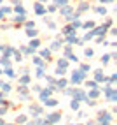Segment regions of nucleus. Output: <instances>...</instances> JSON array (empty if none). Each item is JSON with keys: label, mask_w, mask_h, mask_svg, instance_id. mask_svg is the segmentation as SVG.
<instances>
[{"label": "nucleus", "mask_w": 117, "mask_h": 125, "mask_svg": "<svg viewBox=\"0 0 117 125\" xmlns=\"http://www.w3.org/2000/svg\"><path fill=\"white\" fill-rule=\"evenodd\" d=\"M103 94L107 95V99H108V102H115L117 101V92H115V88L108 83V85L103 88Z\"/></svg>", "instance_id": "obj_1"}, {"label": "nucleus", "mask_w": 117, "mask_h": 125, "mask_svg": "<svg viewBox=\"0 0 117 125\" xmlns=\"http://www.w3.org/2000/svg\"><path fill=\"white\" fill-rule=\"evenodd\" d=\"M86 78V72H82V71H75L73 74H72V78H70V81L73 83V85H79V83H82V79Z\"/></svg>", "instance_id": "obj_2"}, {"label": "nucleus", "mask_w": 117, "mask_h": 125, "mask_svg": "<svg viewBox=\"0 0 117 125\" xmlns=\"http://www.w3.org/2000/svg\"><path fill=\"white\" fill-rule=\"evenodd\" d=\"M60 120H61V113H51V115H47L46 123H51V125H54V123H58Z\"/></svg>", "instance_id": "obj_3"}, {"label": "nucleus", "mask_w": 117, "mask_h": 125, "mask_svg": "<svg viewBox=\"0 0 117 125\" xmlns=\"http://www.w3.org/2000/svg\"><path fill=\"white\" fill-rule=\"evenodd\" d=\"M101 122L110 123V122H112V115L108 113V111H101V113H98V123H101Z\"/></svg>", "instance_id": "obj_4"}, {"label": "nucleus", "mask_w": 117, "mask_h": 125, "mask_svg": "<svg viewBox=\"0 0 117 125\" xmlns=\"http://www.w3.org/2000/svg\"><path fill=\"white\" fill-rule=\"evenodd\" d=\"M73 99H75V101H86V99H87V95L84 94V92H82V90H73Z\"/></svg>", "instance_id": "obj_5"}, {"label": "nucleus", "mask_w": 117, "mask_h": 125, "mask_svg": "<svg viewBox=\"0 0 117 125\" xmlns=\"http://www.w3.org/2000/svg\"><path fill=\"white\" fill-rule=\"evenodd\" d=\"M56 88L53 86V88H46V90H40V101H46L47 97H51V94L54 92Z\"/></svg>", "instance_id": "obj_6"}, {"label": "nucleus", "mask_w": 117, "mask_h": 125, "mask_svg": "<svg viewBox=\"0 0 117 125\" xmlns=\"http://www.w3.org/2000/svg\"><path fill=\"white\" fill-rule=\"evenodd\" d=\"M66 42H68V44H82V41L75 37V32H73V34H68V37H66Z\"/></svg>", "instance_id": "obj_7"}, {"label": "nucleus", "mask_w": 117, "mask_h": 125, "mask_svg": "<svg viewBox=\"0 0 117 125\" xmlns=\"http://www.w3.org/2000/svg\"><path fill=\"white\" fill-rule=\"evenodd\" d=\"M94 81H96V83H100V81H107L103 71H94Z\"/></svg>", "instance_id": "obj_8"}, {"label": "nucleus", "mask_w": 117, "mask_h": 125, "mask_svg": "<svg viewBox=\"0 0 117 125\" xmlns=\"http://www.w3.org/2000/svg\"><path fill=\"white\" fill-rule=\"evenodd\" d=\"M93 34H94V35H105V34H107V27H105V25H101V27H96V28L93 30Z\"/></svg>", "instance_id": "obj_9"}, {"label": "nucleus", "mask_w": 117, "mask_h": 125, "mask_svg": "<svg viewBox=\"0 0 117 125\" xmlns=\"http://www.w3.org/2000/svg\"><path fill=\"white\" fill-rule=\"evenodd\" d=\"M0 90L4 92V94H9L11 92V83H5V81H0Z\"/></svg>", "instance_id": "obj_10"}, {"label": "nucleus", "mask_w": 117, "mask_h": 125, "mask_svg": "<svg viewBox=\"0 0 117 125\" xmlns=\"http://www.w3.org/2000/svg\"><path fill=\"white\" fill-rule=\"evenodd\" d=\"M70 12H72V7H70V5L65 4L63 7H60V14H61V16H68Z\"/></svg>", "instance_id": "obj_11"}, {"label": "nucleus", "mask_w": 117, "mask_h": 125, "mask_svg": "<svg viewBox=\"0 0 117 125\" xmlns=\"http://www.w3.org/2000/svg\"><path fill=\"white\" fill-rule=\"evenodd\" d=\"M30 83V76H28V71H24V74L19 78V85H28Z\"/></svg>", "instance_id": "obj_12"}, {"label": "nucleus", "mask_w": 117, "mask_h": 125, "mask_svg": "<svg viewBox=\"0 0 117 125\" xmlns=\"http://www.w3.org/2000/svg\"><path fill=\"white\" fill-rule=\"evenodd\" d=\"M40 58H44V60H51V49H42L40 51Z\"/></svg>", "instance_id": "obj_13"}, {"label": "nucleus", "mask_w": 117, "mask_h": 125, "mask_svg": "<svg viewBox=\"0 0 117 125\" xmlns=\"http://www.w3.org/2000/svg\"><path fill=\"white\" fill-rule=\"evenodd\" d=\"M100 97V92L96 88H89V94H87V99H98Z\"/></svg>", "instance_id": "obj_14"}, {"label": "nucleus", "mask_w": 117, "mask_h": 125, "mask_svg": "<svg viewBox=\"0 0 117 125\" xmlns=\"http://www.w3.org/2000/svg\"><path fill=\"white\" fill-rule=\"evenodd\" d=\"M46 106H51V107H54V106H58V101H56V99H53V97H47L46 99V101H42Z\"/></svg>", "instance_id": "obj_15"}, {"label": "nucleus", "mask_w": 117, "mask_h": 125, "mask_svg": "<svg viewBox=\"0 0 117 125\" xmlns=\"http://www.w3.org/2000/svg\"><path fill=\"white\" fill-rule=\"evenodd\" d=\"M2 51H4V56H7V58H11V55H12V51H14V48H11V46H7V48H2Z\"/></svg>", "instance_id": "obj_16"}, {"label": "nucleus", "mask_w": 117, "mask_h": 125, "mask_svg": "<svg viewBox=\"0 0 117 125\" xmlns=\"http://www.w3.org/2000/svg\"><path fill=\"white\" fill-rule=\"evenodd\" d=\"M58 67L66 69V67H68V60H66V58H60V60H58Z\"/></svg>", "instance_id": "obj_17"}, {"label": "nucleus", "mask_w": 117, "mask_h": 125, "mask_svg": "<svg viewBox=\"0 0 117 125\" xmlns=\"http://www.w3.org/2000/svg\"><path fill=\"white\" fill-rule=\"evenodd\" d=\"M35 12H37V14H46V9L42 7V4H40V2L35 4Z\"/></svg>", "instance_id": "obj_18"}, {"label": "nucleus", "mask_w": 117, "mask_h": 125, "mask_svg": "<svg viewBox=\"0 0 117 125\" xmlns=\"http://www.w3.org/2000/svg\"><path fill=\"white\" fill-rule=\"evenodd\" d=\"M39 46H40V41H39V39H31V41H30V48L33 49V51H35Z\"/></svg>", "instance_id": "obj_19"}, {"label": "nucleus", "mask_w": 117, "mask_h": 125, "mask_svg": "<svg viewBox=\"0 0 117 125\" xmlns=\"http://www.w3.org/2000/svg\"><path fill=\"white\" fill-rule=\"evenodd\" d=\"M61 32H63V35H68V34H73V32H75V28L72 27V25H68V27H65Z\"/></svg>", "instance_id": "obj_20"}, {"label": "nucleus", "mask_w": 117, "mask_h": 125, "mask_svg": "<svg viewBox=\"0 0 117 125\" xmlns=\"http://www.w3.org/2000/svg\"><path fill=\"white\" fill-rule=\"evenodd\" d=\"M14 21L16 23H24V21H26V16H24V14H18V16H14Z\"/></svg>", "instance_id": "obj_21"}, {"label": "nucleus", "mask_w": 117, "mask_h": 125, "mask_svg": "<svg viewBox=\"0 0 117 125\" xmlns=\"http://www.w3.org/2000/svg\"><path fill=\"white\" fill-rule=\"evenodd\" d=\"M0 63H2L4 67H11V60H9L7 56H2V58H0Z\"/></svg>", "instance_id": "obj_22"}, {"label": "nucleus", "mask_w": 117, "mask_h": 125, "mask_svg": "<svg viewBox=\"0 0 117 125\" xmlns=\"http://www.w3.org/2000/svg\"><path fill=\"white\" fill-rule=\"evenodd\" d=\"M26 35H28V37H37V30H35V27H33V28H28V30H26Z\"/></svg>", "instance_id": "obj_23"}, {"label": "nucleus", "mask_w": 117, "mask_h": 125, "mask_svg": "<svg viewBox=\"0 0 117 125\" xmlns=\"http://www.w3.org/2000/svg\"><path fill=\"white\" fill-rule=\"evenodd\" d=\"M14 12H16V14H26V11H24L21 5H16V7H14Z\"/></svg>", "instance_id": "obj_24"}, {"label": "nucleus", "mask_w": 117, "mask_h": 125, "mask_svg": "<svg viewBox=\"0 0 117 125\" xmlns=\"http://www.w3.org/2000/svg\"><path fill=\"white\" fill-rule=\"evenodd\" d=\"M12 55H14V60H16V62H21V60H23V56H21V53H19V51H16V49L12 51Z\"/></svg>", "instance_id": "obj_25"}, {"label": "nucleus", "mask_w": 117, "mask_h": 125, "mask_svg": "<svg viewBox=\"0 0 117 125\" xmlns=\"http://www.w3.org/2000/svg\"><path fill=\"white\" fill-rule=\"evenodd\" d=\"M70 107L73 111H77L79 109V101H75V99H72V102H70Z\"/></svg>", "instance_id": "obj_26"}, {"label": "nucleus", "mask_w": 117, "mask_h": 125, "mask_svg": "<svg viewBox=\"0 0 117 125\" xmlns=\"http://www.w3.org/2000/svg\"><path fill=\"white\" fill-rule=\"evenodd\" d=\"M61 48V41H54V42L51 44V49H54V51H56V49H60Z\"/></svg>", "instance_id": "obj_27"}, {"label": "nucleus", "mask_w": 117, "mask_h": 125, "mask_svg": "<svg viewBox=\"0 0 117 125\" xmlns=\"http://www.w3.org/2000/svg\"><path fill=\"white\" fill-rule=\"evenodd\" d=\"M56 86L60 88V90H61V88H65V86H66V79H60V81H56Z\"/></svg>", "instance_id": "obj_28"}, {"label": "nucleus", "mask_w": 117, "mask_h": 125, "mask_svg": "<svg viewBox=\"0 0 117 125\" xmlns=\"http://www.w3.org/2000/svg\"><path fill=\"white\" fill-rule=\"evenodd\" d=\"M33 63L39 65V67H40V65H44V62H42V58H40V56H33Z\"/></svg>", "instance_id": "obj_29"}, {"label": "nucleus", "mask_w": 117, "mask_h": 125, "mask_svg": "<svg viewBox=\"0 0 117 125\" xmlns=\"http://www.w3.org/2000/svg\"><path fill=\"white\" fill-rule=\"evenodd\" d=\"M46 74H44V65H40V67L37 69V78H44Z\"/></svg>", "instance_id": "obj_30"}, {"label": "nucleus", "mask_w": 117, "mask_h": 125, "mask_svg": "<svg viewBox=\"0 0 117 125\" xmlns=\"http://www.w3.org/2000/svg\"><path fill=\"white\" fill-rule=\"evenodd\" d=\"M31 113H37V115H42V107H39V106H31ZM35 115V116H37Z\"/></svg>", "instance_id": "obj_31"}, {"label": "nucleus", "mask_w": 117, "mask_h": 125, "mask_svg": "<svg viewBox=\"0 0 117 125\" xmlns=\"http://www.w3.org/2000/svg\"><path fill=\"white\" fill-rule=\"evenodd\" d=\"M16 123H26V116H24V115H19L18 118H16Z\"/></svg>", "instance_id": "obj_32"}, {"label": "nucleus", "mask_w": 117, "mask_h": 125, "mask_svg": "<svg viewBox=\"0 0 117 125\" xmlns=\"http://www.w3.org/2000/svg\"><path fill=\"white\" fill-rule=\"evenodd\" d=\"M11 12H12L11 7H2V9H0V14H2V16L4 14H11Z\"/></svg>", "instance_id": "obj_33"}, {"label": "nucleus", "mask_w": 117, "mask_h": 125, "mask_svg": "<svg viewBox=\"0 0 117 125\" xmlns=\"http://www.w3.org/2000/svg\"><path fill=\"white\" fill-rule=\"evenodd\" d=\"M86 9H89V4L87 2H80L79 4V11H86Z\"/></svg>", "instance_id": "obj_34"}, {"label": "nucleus", "mask_w": 117, "mask_h": 125, "mask_svg": "<svg viewBox=\"0 0 117 125\" xmlns=\"http://www.w3.org/2000/svg\"><path fill=\"white\" fill-rule=\"evenodd\" d=\"M86 86L87 88H98V83L96 81H86Z\"/></svg>", "instance_id": "obj_35"}, {"label": "nucleus", "mask_w": 117, "mask_h": 125, "mask_svg": "<svg viewBox=\"0 0 117 125\" xmlns=\"http://www.w3.org/2000/svg\"><path fill=\"white\" fill-rule=\"evenodd\" d=\"M5 74H7L9 78H14V76H16V72H14L11 67H5Z\"/></svg>", "instance_id": "obj_36"}, {"label": "nucleus", "mask_w": 117, "mask_h": 125, "mask_svg": "<svg viewBox=\"0 0 117 125\" xmlns=\"http://www.w3.org/2000/svg\"><path fill=\"white\" fill-rule=\"evenodd\" d=\"M84 55H86V56L89 58V56H93V55H94V51H93L91 48H86V49H84Z\"/></svg>", "instance_id": "obj_37"}, {"label": "nucleus", "mask_w": 117, "mask_h": 125, "mask_svg": "<svg viewBox=\"0 0 117 125\" xmlns=\"http://www.w3.org/2000/svg\"><path fill=\"white\" fill-rule=\"evenodd\" d=\"M110 58H112V55H103L101 56V63H108V62H110Z\"/></svg>", "instance_id": "obj_38"}, {"label": "nucleus", "mask_w": 117, "mask_h": 125, "mask_svg": "<svg viewBox=\"0 0 117 125\" xmlns=\"http://www.w3.org/2000/svg\"><path fill=\"white\" fill-rule=\"evenodd\" d=\"M96 12H98V14H103V16H105V14H107V9H105V7H101V5H100V7H96Z\"/></svg>", "instance_id": "obj_39"}, {"label": "nucleus", "mask_w": 117, "mask_h": 125, "mask_svg": "<svg viewBox=\"0 0 117 125\" xmlns=\"http://www.w3.org/2000/svg\"><path fill=\"white\" fill-rule=\"evenodd\" d=\"M82 28H94V23L93 21H87V23L82 25Z\"/></svg>", "instance_id": "obj_40"}, {"label": "nucleus", "mask_w": 117, "mask_h": 125, "mask_svg": "<svg viewBox=\"0 0 117 125\" xmlns=\"http://www.w3.org/2000/svg\"><path fill=\"white\" fill-rule=\"evenodd\" d=\"M72 27H73V28H80V27H82V23L79 21V18H77V20H73V25H72Z\"/></svg>", "instance_id": "obj_41"}, {"label": "nucleus", "mask_w": 117, "mask_h": 125, "mask_svg": "<svg viewBox=\"0 0 117 125\" xmlns=\"http://www.w3.org/2000/svg\"><path fill=\"white\" fill-rule=\"evenodd\" d=\"M66 2H68V0H54V4H56L58 7H61V5H65Z\"/></svg>", "instance_id": "obj_42"}, {"label": "nucleus", "mask_w": 117, "mask_h": 125, "mask_svg": "<svg viewBox=\"0 0 117 125\" xmlns=\"http://www.w3.org/2000/svg\"><path fill=\"white\" fill-rule=\"evenodd\" d=\"M94 37V34H93V32H87V34L84 35V41H89V39H93Z\"/></svg>", "instance_id": "obj_43"}, {"label": "nucleus", "mask_w": 117, "mask_h": 125, "mask_svg": "<svg viewBox=\"0 0 117 125\" xmlns=\"http://www.w3.org/2000/svg\"><path fill=\"white\" fill-rule=\"evenodd\" d=\"M70 53H72V44H70V46H66V48H65V56H68Z\"/></svg>", "instance_id": "obj_44"}, {"label": "nucleus", "mask_w": 117, "mask_h": 125, "mask_svg": "<svg viewBox=\"0 0 117 125\" xmlns=\"http://www.w3.org/2000/svg\"><path fill=\"white\" fill-rule=\"evenodd\" d=\"M80 71H82V72H87V71H89V65H87V63H82V65H80Z\"/></svg>", "instance_id": "obj_45"}, {"label": "nucleus", "mask_w": 117, "mask_h": 125, "mask_svg": "<svg viewBox=\"0 0 117 125\" xmlns=\"http://www.w3.org/2000/svg\"><path fill=\"white\" fill-rule=\"evenodd\" d=\"M63 74H65V69H61V67L56 69V76H63Z\"/></svg>", "instance_id": "obj_46"}, {"label": "nucleus", "mask_w": 117, "mask_h": 125, "mask_svg": "<svg viewBox=\"0 0 117 125\" xmlns=\"http://www.w3.org/2000/svg\"><path fill=\"white\" fill-rule=\"evenodd\" d=\"M65 94H66V95H72V94H73V88H66V86H65Z\"/></svg>", "instance_id": "obj_47"}, {"label": "nucleus", "mask_w": 117, "mask_h": 125, "mask_svg": "<svg viewBox=\"0 0 117 125\" xmlns=\"http://www.w3.org/2000/svg\"><path fill=\"white\" fill-rule=\"evenodd\" d=\"M24 25H26V28H33V27H35V23H33V21H26Z\"/></svg>", "instance_id": "obj_48"}, {"label": "nucleus", "mask_w": 117, "mask_h": 125, "mask_svg": "<svg viewBox=\"0 0 117 125\" xmlns=\"http://www.w3.org/2000/svg\"><path fill=\"white\" fill-rule=\"evenodd\" d=\"M44 123H46V120H40V118H39V120H35V123H33V125H44Z\"/></svg>", "instance_id": "obj_49"}, {"label": "nucleus", "mask_w": 117, "mask_h": 125, "mask_svg": "<svg viewBox=\"0 0 117 125\" xmlns=\"http://www.w3.org/2000/svg\"><path fill=\"white\" fill-rule=\"evenodd\" d=\"M7 113V109H5V107H0V116H4Z\"/></svg>", "instance_id": "obj_50"}, {"label": "nucleus", "mask_w": 117, "mask_h": 125, "mask_svg": "<svg viewBox=\"0 0 117 125\" xmlns=\"http://www.w3.org/2000/svg\"><path fill=\"white\" fill-rule=\"evenodd\" d=\"M77 116H79V118H84V116H86V111H79Z\"/></svg>", "instance_id": "obj_51"}, {"label": "nucleus", "mask_w": 117, "mask_h": 125, "mask_svg": "<svg viewBox=\"0 0 117 125\" xmlns=\"http://www.w3.org/2000/svg\"><path fill=\"white\" fill-rule=\"evenodd\" d=\"M46 11H56V5H49V7H47Z\"/></svg>", "instance_id": "obj_52"}, {"label": "nucleus", "mask_w": 117, "mask_h": 125, "mask_svg": "<svg viewBox=\"0 0 117 125\" xmlns=\"http://www.w3.org/2000/svg\"><path fill=\"white\" fill-rule=\"evenodd\" d=\"M98 125H110V123H107V122H101V123H98Z\"/></svg>", "instance_id": "obj_53"}, {"label": "nucleus", "mask_w": 117, "mask_h": 125, "mask_svg": "<svg viewBox=\"0 0 117 125\" xmlns=\"http://www.w3.org/2000/svg\"><path fill=\"white\" fill-rule=\"evenodd\" d=\"M112 2H114V0H107V4H112Z\"/></svg>", "instance_id": "obj_54"}, {"label": "nucleus", "mask_w": 117, "mask_h": 125, "mask_svg": "<svg viewBox=\"0 0 117 125\" xmlns=\"http://www.w3.org/2000/svg\"><path fill=\"white\" fill-rule=\"evenodd\" d=\"M72 125H80V123H72Z\"/></svg>", "instance_id": "obj_55"}, {"label": "nucleus", "mask_w": 117, "mask_h": 125, "mask_svg": "<svg viewBox=\"0 0 117 125\" xmlns=\"http://www.w3.org/2000/svg\"><path fill=\"white\" fill-rule=\"evenodd\" d=\"M2 18H4V16H2V14H0V20H2Z\"/></svg>", "instance_id": "obj_56"}, {"label": "nucleus", "mask_w": 117, "mask_h": 125, "mask_svg": "<svg viewBox=\"0 0 117 125\" xmlns=\"http://www.w3.org/2000/svg\"><path fill=\"white\" fill-rule=\"evenodd\" d=\"M2 48H4V46H0V51H2Z\"/></svg>", "instance_id": "obj_57"}, {"label": "nucleus", "mask_w": 117, "mask_h": 125, "mask_svg": "<svg viewBox=\"0 0 117 125\" xmlns=\"http://www.w3.org/2000/svg\"><path fill=\"white\" fill-rule=\"evenodd\" d=\"M2 2H4V0H0V4H2Z\"/></svg>", "instance_id": "obj_58"}, {"label": "nucleus", "mask_w": 117, "mask_h": 125, "mask_svg": "<svg viewBox=\"0 0 117 125\" xmlns=\"http://www.w3.org/2000/svg\"><path fill=\"white\" fill-rule=\"evenodd\" d=\"M28 125H33V123H28Z\"/></svg>", "instance_id": "obj_59"}, {"label": "nucleus", "mask_w": 117, "mask_h": 125, "mask_svg": "<svg viewBox=\"0 0 117 125\" xmlns=\"http://www.w3.org/2000/svg\"><path fill=\"white\" fill-rule=\"evenodd\" d=\"M0 74H2V71H0Z\"/></svg>", "instance_id": "obj_60"}]
</instances>
